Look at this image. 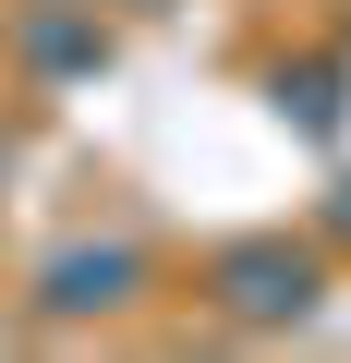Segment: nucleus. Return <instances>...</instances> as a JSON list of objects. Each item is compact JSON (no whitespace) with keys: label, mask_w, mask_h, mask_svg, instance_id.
<instances>
[{"label":"nucleus","mask_w":351,"mask_h":363,"mask_svg":"<svg viewBox=\"0 0 351 363\" xmlns=\"http://www.w3.org/2000/svg\"><path fill=\"white\" fill-rule=\"evenodd\" d=\"M218 279H230V303H243V315H303V303H315V267H303V255H267V242H255V255H230Z\"/></svg>","instance_id":"nucleus-1"},{"label":"nucleus","mask_w":351,"mask_h":363,"mask_svg":"<svg viewBox=\"0 0 351 363\" xmlns=\"http://www.w3.org/2000/svg\"><path fill=\"white\" fill-rule=\"evenodd\" d=\"M121 291H133V255H73V267L49 279V303H73V315H85V303H121Z\"/></svg>","instance_id":"nucleus-2"}]
</instances>
